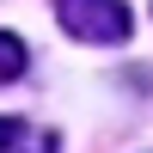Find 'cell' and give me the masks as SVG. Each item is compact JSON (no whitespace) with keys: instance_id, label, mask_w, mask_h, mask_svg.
I'll return each instance as SVG.
<instances>
[{"instance_id":"1","label":"cell","mask_w":153,"mask_h":153,"mask_svg":"<svg viewBox=\"0 0 153 153\" xmlns=\"http://www.w3.org/2000/svg\"><path fill=\"white\" fill-rule=\"evenodd\" d=\"M55 19L68 37H80V43H129V6L123 0H55Z\"/></svg>"},{"instance_id":"2","label":"cell","mask_w":153,"mask_h":153,"mask_svg":"<svg viewBox=\"0 0 153 153\" xmlns=\"http://www.w3.org/2000/svg\"><path fill=\"white\" fill-rule=\"evenodd\" d=\"M19 74H25V43H19L12 31H0V86L19 80Z\"/></svg>"},{"instance_id":"3","label":"cell","mask_w":153,"mask_h":153,"mask_svg":"<svg viewBox=\"0 0 153 153\" xmlns=\"http://www.w3.org/2000/svg\"><path fill=\"white\" fill-rule=\"evenodd\" d=\"M19 135H25V123H6V117H0V153L19 147Z\"/></svg>"}]
</instances>
